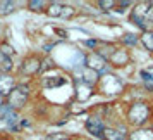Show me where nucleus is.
<instances>
[{"instance_id": "f257e3e1", "label": "nucleus", "mask_w": 153, "mask_h": 140, "mask_svg": "<svg viewBox=\"0 0 153 140\" xmlns=\"http://www.w3.org/2000/svg\"><path fill=\"white\" fill-rule=\"evenodd\" d=\"M150 118V107L145 102H134L127 111V123L131 126L145 125Z\"/></svg>"}, {"instance_id": "f03ea898", "label": "nucleus", "mask_w": 153, "mask_h": 140, "mask_svg": "<svg viewBox=\"0 0 153 140\" xmlns=\"http://www.w3.org/2000/svg\"><path fill=\"white\" fill-rule=\"evenodd\" d=\"M28 95H29V88L28 87H24V85H17L14 90L10 92V95L7 97V104L17 111V109H21L24 107V104L28 102Z\"/></svg>"}, {"instance_id": "7ed1b4c3", "label": "nucleus", "mask_w": 153, "mask_h": 140, "mask_svg": "<svg viewBox=\"0 0 153 140\" xmlns=\"http://www.w3.org/2000/svg\"><path fill=\"white\" fill-rule=\"evenodd\" d=\"M103 140H127L129 138V133L126 130V126H105L103 135H102Z\"/></svg>"}, {"instance_id": "20e7f679", "label": "nucleus", "mask_w": 153, "mask_h": 140, "mask_svg": "<svg viewBox=\"0 0 153 140\" xmlns=\"http://www.w3.org/2000/svg\"><path fill=\"white\" fill-rule=\"evenodd\" d=\"M21 69L24 75H28V76H35L38 71H42V59H38L36 56H29L26 57L24 61H22V66Z\"/></svg>"}, {"instance_id": "39448f33", "label": "nucleus", "mask_w": 153, "mask_h": 140, "mask_svg": "<svg viewBox=\"0 0 153 140\" xmlns=\"http://www.w3.org/2000/svg\"><path fill=\"white\" fill-rule=\"evenodd\" d=\"M107 59H103V57L100 56V54H97V52H91L90 56L86 57V68H90V69L97 71V73H102V71L107 69Z\"/></svg>"}, {"instance_id": "423d86ee", "label": "nucleus", "mask_w": 153, "mask_h": 140, "mask_svg": "<svg viewBox=\"0 0 153 140\" xmlns=\"http://www.w3.org/2000/svg\"><path fill=\"white\" fill-rule=\"evenodd\" d=\"M84 126H86L88 133H91V135H95V137H100V138H102L103 130H105V125H103V119L102 118H98V116H91V118L86 119Z\"/></svg>"}, {"instance_id": "0eeeda50", "label": "nucleus", "mask_w": 153, "mask_h": 140, "mask_svg": "<svg viewBox=\"0 0 153 140\" xmlns=\"http://www.w3.org/2000/svg\"><path fill=\"white\" fill-rule=\"evenodd\" d=\"M129 61H131V57L127 54V50H124V49H117L114 52V56L108 59V62H110L112 66H115V68H122V66H126Z\"/></svg>"}, {"instance_id": "6e6552de", "label": "nucleus", "mask_w": 153, "mask_h": 140, "mask_svg": "<svg viewBox=\"0 0 153 140\" xmlns=\"http://www.w3.org/2000/svg\"><path fill=\"white\" fill-rule=\"evenodd\" d=\"M16 87H17V85H16L14 78H12V76H9L7 73L0 76V93H2V95L9 97V95H10V92L14 90Z\"/></svg>"}, {"instance_id": "1a4fd4ad", "label": "nucleus", "mask_w": 153, "mask_h": 140, "mask_svg": "<svg viewBox=\"0 0 153 140\" xmlns=\"http://www.w3.org/2000/svg\"><path fill=\"white\" fill-rule=\"evenodd\" d=\"M127 140H153V130L152 128H139L136 132L129 133Z\"/></svg>"}, {"instance_id": "9d476101", "label": "nucleus", "mask_w": 153, "mask_h": 140, "mask_svg": "<svg viewBox=\"0 0 153 140\" xmlns=\"http://www.w3.org/2000/svg\"><path fill=\"white\" fill-rule=\"evenodd\" d=\"M62 11H64V5H60L59 2L48 4V9H47L48 16H52V17H60V16H62Z\"/></svg>"}, {"instance_id": "9b49d317", "label": "nucleus", "mask_w": 153, "mask_h": 140, "mask_svg": "<svg viewBox=\"0 0 153 140\" xmlns=\"http://www.w3.org/2000/svg\"><path fill=\"white\" fill-rule=\"evenodd\" d=\"M139 42L145 45L146 50L153 52V31H146V33H143V36L139 38Z\"/></svg>"}, {"instance_id": "f8f14e48", "label": "nucleus", "mask_w": 153, "mask_h": 140, "mask_svg": "<svg viewBox=\"0 0 153 140\" xmlns=\"http://www.w3.org/2000/svg\"><path fill=\"white\" fill-rule=\"evenodd\" d=\"M16 4L14 2H0V16H7L14 11Z\"/></svg>"}, {"instance_id": "ddd939ff", "label": "nucleus", "mask_w": 153, "mask_h": 140, "mask_svg": "<svg viewBox=\"0 0 153 140\" xmlns=\"http://www.w3.org/2000/svg\"><path fill=\"white\" fill-rule=\"evenodd\" d=\"M28 7L31 9V11H35V12H42V11H45V7H48V4L40 2V0H31L28 4Z\"/></svg>"}, {"instance_id": "4468645a", "label": "nucleus", "mask_w": 153, "mask_h": 140, "mask_svg": "<svg viewBox=\"0 0 153 140\" xmlns=\"http://www.w3.org/2000/svg\"><path fill=\"white\" fill-rule=\"evenodd\" d=\"M47 140H69V137L65 133H50L47 135Z\"/></svg>"}, {"instance_id": "2eb2a0df", "label": "nucleus", "mask_w": 153, "mask_h": 140, "mask_svg": "<svg viewBox=\"0 0 153 140\" xmlns=\"http://www.w3.org/2000/svg\"><path fill=\"white\" fill-rule=\"evenodd\" d=\"M0 50H2V54H4L5 57H10L12 54H14V49L9 47L7 43H0Z\"/></svg>"}, {"instance_id": "dca6fc26", "label": "nucleus", "mask_w": 153, "mask_h": 140, "mask_svg": "<svg viewBox=\"0 0 153 140\" xmlns=\"http://www.w3.org/2000/svg\"><path fill=\"white\" fill-rule=\"evenodd\" d=\"M139 38L136 35H132V33H127V35L124 36V43H129V45H134V43H138Z\"/></svg>"}, {"instance_id": "f3484780", "label": "nucleus", "mask_w": 153, "mask_h": 140, "mask_svg": "<svg viewBox=\"0 0 153 140\" xmlns=\"http://www.w3.org/2000/svg\"><path fill=\"white\" fill-rule=\"evenodd\" d=\"M98 7H102L103 11H108V9H112V7H115V2H98Z\"/></svg>"}, {"instance_id": "a211bd4d", "label": "nucleus", "mask_w": 153, "mask_h": 140, "mask_svg": "<svg viewBox=\"0 0 153 140\" xmlns=\"http://www.w3.org/2000/svg\"><path fill=\"white\" fill-rule=\"evenodd\" d=\"M5 104H7V97L0 93V107H2V105H5Z\"/></svg>"}, {"instance_id": "6ab92c4d", "label": "nucleus", "mask_w": 153, "mask_h": 140, "mask_svg": "<svg viewBox=\"0 0 153 140\" xmlns=\"http://www.w3.org/2000/svg\"><path fill=\"white\" fill-rule=\"evenodd\" d=\"M69 140H79V138H69Z\"/></svg>"}, {"instance_id": "aec40b11", "label": "nucleus", "mask_w": 153, "mask_h": 140, "mask_svg": "<svg viewBox=\"0 0 153 140\" xmlns=\"http://www.w3.org/2000/svg\"><path fill=\"white\" fill-rule=\"evenodd\" d=\"M0 140H4V138H2V137H0Z\"/></svg>"}]
</instances>
